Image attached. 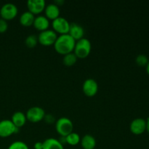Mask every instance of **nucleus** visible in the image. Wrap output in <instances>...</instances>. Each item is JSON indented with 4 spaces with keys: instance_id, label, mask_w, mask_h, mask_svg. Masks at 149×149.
I'll return each instance as SVG.
<instances>
[{
    "instance_id": "1",
    "label": "nucleus",
    "mask_w": 149,
    "mask_h": 149,
    "mask_svg": "<svg viewBox=\"0 0 149 149\" xmlns=\"http://www.w3.org/2000/svg\"><path fill=\"white\" fill-rule=\"evenodd\" d=\"M76 41L68 33L58 36L54 48L58 54L65 55L74 52Z\"/></svg>"
},
{
    "instance_id": "2",
    "label": "nucleus",
    "mask_w": 149,
    "mask_h": 149,
    "mask_svg": "<svg viewBox=\"0 0 149 149\" xmlns=\"http://www.w3.org/2000/svg\"><path fill=\"white\" fill-rule=\"evenodd\" d=\"M91 49L92 45L90 41L86 38H82L80 40L76 42L74 53L75 54L77 58L84 59L89 56L91 52Z\"/></svg>"
},
{
    "instance_id": "3",
    "label": "nucleus",
    "mask_w": 149,
    "mask_h": 149,
    "mask_svg": "<svg viewBox=\"0 0 149 149\" xmlns=\"http://www.w3.org/2000/svg\"><path fill=\"white\" fill-rule=\"evenodd\" d=\"M55 129L61 136L65 138L73 132L74 124L68 118L61 117L58 119L55 123Z\"/></svg>"
},
{
    "instance_id": "4",
    "label": "nucleus",
    "mask_w": 149,
    "mask_h": 149,
    "mask_svg": "<svg viewBox=\"0 0 149 149\" xmlns=\"http://www.w3.org/2000/svg\"><path fill=\"white\" fill-rule=\"evenodd\" d=\"M27 120L32 123H37L43 120L46 116L45 111L42 108L39 106H33L30 108L26 113Z\"/></svg>"
},
{
    "instance_id": "5",
    "label": "nucleus",
    "mask_w": 149,
    "mask_h": 149,
    "mask_svg": "<svg viewBox=\"0 0 149 149\" xmlns=\"http://www.w3.org/2000/svg\"><path fill=\"white\" fill-rule=\"evenodd\" d=\"M38 37V42L41 44L43 46H50L54 45L57 38L58 34L51 29H47L46 31L40 32Z\"/></svg>"
},
{
    "instance_id": "6",
    "label": "nucleus",
    "mask_w": 149,
    "mask_h": 149,
    "mask_svg": "<svg viewBox=\"0 0 149 149\" xmlns=\"http://www.w3.org/2000/svg\"><path fill=\"white\" fill-rule=\"evenodd\" d=\"M18 13V9L15 4L13 3L4 4L0 9V15L5 20H10L14 19Z\"/></svg>"
},
{
    "instance_id": "7",
    "label": "nucleus",
    "mask_w": 149,
    "mask_h": 149,
    "mask_svg": "<svg viewBox=\"0 0 149 149\" xmlns=\"http://www.w3.org/2000/svg\"><path fill=\"white\" fill-rule=\"evenodd\" d=\"M52 26L53 31L56 33H60L61 35L68 33L70 29V23L63 17H58L55 20H52Z\"/></svg>"
},
{
    "instance_id": "8",
    "label": "nucleus",
    "mask_w": 149,
    "mask_h": 149,
    "mask_svg": "<svg viewBox=\"0 0 149 149\" xmlns=\"http://www.w3.org/2000/svg\"><path fill=\"white\" fill-rule=\"evenodd\" d=\"M19 128L16 127L11 120L4 119L0 121V137L7 138L18 131Z\"/></svg>"
},
{
    "instance_id": "9",
    "label": "nucleus",
    "mask_w": 149,
    "mask_h": 149,
    "mask_svg": "<svg viewBox=\"0 0 149 149\" xmlns=\"http://www.w3.org/2000/svg\"><path fill=\"white\" fill-rule=\"evenodd\" d=\"M83 93L87 97H93L98 91V84L93 79H87L84 81L82 85Z\"/></svg>"
},
{
    "instance_id": "10",
    "label": "nucleus",
    "mask_w": 149,
    "mask_h": 149,
    "mask_svg": "<svg viewBox=\"0 0 149 149\" xmlns=\"http://www.w3.org/2000/svg\"><path fill=\"white\" fill-rule=\"evenodd\" d=\"M131 132L135 135H142L146 130V120L142 118H137L131 122L130 125Z\"/></svg>"
},
{
    "instance_id": "11",
    "label": "nucleus",
    "mask_w": 149,
    "mask_h": 149,
    "mask_svg": "<svg viewBox=\"0 0 149 149\" xmlns=\"http://www.w3.org/2000/svg\"><path fill=\"white\" fill-rule=\"evenodd\" d=\"M45 7L46 3L45 0H29L27 1L28 10L34 15L45 11Z\"/></svg>"
},
{
    "instance_id": "12",
    "label": "nucleus",
    "mask_w": 149,
    "mask_h": 149,
    "mask_svg": "<svg viewBox=\"0 0 149 149\" xmlns=\"http://www.w3.org/2000/svg\"><path fill=\"white\" fill-rule=\"evenodd\" d=\"M68 34L77 42L83 38L84 34V30L83 27L76 23H70V29Z\"/></svg>"
},
{
    "instance_id": "13",
    "label": "nucleus",
    "mask_w": 149,
    "mask_h": 149,
    "mask_svg": "<svg viewBox=\"0 0 149 149\" xmlns=\"http://www.w3.org/2000/svg\"><path fill=\"white\" fill-rule=\"evenodd\" d=\"M33 25L35 29L42 32L49 29V20L45 16L39 15L37 17H35Z\"/></svg>"
},
{
    "instance_id": "14",
    "label": "nucleus",
    "mask_w": 149,
    "mask_h": 149,
    "mask_svg": "<svg viewBox=\"0 0 149 149\" xmlns=\"http://www.w3.org/2000/svg\"><path fill=\"white\" fill-rule=\"evenodd\" d=\"M45 17L49 20H54L60 17V8L57 4H49L45 7Z\"/></svg>"
},
{
    "instance_id": "15",
    "label": "nucleus",
    "mask_w": 149,
    "mask_h": 149,
    "mask_svg": "<svg viewBox=\"0 0 149 149\" xmlns=\"http://www.w3.org/2000/svg\"><path fill=\"white\" fill-rule=\"evenodd\" d=\"M12 122L14 124L15 126L17 128L22 127L26 124L27 119L25 113L21 111H16L13 113L11 119Z\"/></svg>"
},
{
    "instance_id": "16",
    "label": "nucleus",
    "mask_w": 149,
    "mask_h": 149,
    "mask_svg": "<svg viewBox=\"0 0 149 149\" xmlns=\"http://www.w3.org/2000/svg\"><path fill=\"white\" fill-rule=\"evenodd\" d=\"M81 146L83 149H94L96 146V140L93 135H85L81 138Z\"/></svg>"
},
{
    "instance_id": "17",
    "label": "nucleus",
    "mask_w": 149,
    "mask_h": 149,
    "mask_svg": "<svg viewBox=\"0 0 149 149\" xmlns=\"http://www.w3.org/2000/svg\"><path fill=\"white\" fill-rule=\"evenodd\" d=\"M35 16L34 15L32 14L29 11H26L20 15L19 21L20 23L23 26L26 27H29V26H32L33 24V21H34Z\"/></svg>"
},
{
    "instance_id": "18",
    "label": "nucleus",
    "mask_w": 149,
    "mask_h": 149,
    "mask_svg": "<svg viewBox=\"0 0 149 149\" xmlns=\"http://www.w3.org/2000/svg\"><path fill=\"white\" fill-rule=\"evenodd\" d=\"M43 149H64L63 145L55 138H47L43 142Z\"/></svg>"
},
{
    "instance_id": "19",
    "label": "nucleus",
    "mask_w": 149,
    "mask_h": 149,
    "mask_svg": "<svg viewBox=\"0 0 149 149\" xmlns=\"http://www.w3.org/2000/svg\"><path fill=\"white\" fill-rule=\"evenodd\" d=\"M65 143L69 144L70 146H77L81 141V138H80L79 135L77 132H71L66 137H65Z\"/></svg>"
},
{
    "instance_id": "20",
    "label": "nucleus",
    "mask_w": 149,
    "mask_h": 149,
    "mask_svg": "<svg viewBox=\"0 0 149 149\" xmlns=\"http://www.w3.org/2000/svg\"><path fill=\"white\" fill-rule=\"evenodd\" d=\"M77 59L78 58L76 56L74 52H71V53L64 55L63 58V63L66 66H72L74 64H76Z\"/></svg>"
},
{
    "instance_id": "21",
    "label": "nucleus",
    "mask_w": 149,
    "mask_h": 149,
    "mask_svg": "<svg viewBox=\"0 0 149 149\" xmlns=\"http://www.w3.org/2000/svg\"><path fill=\"white\" fill-rule=\"evenodd\" d=\"M38 43V37L33 34H31L26 37L25 44L29 48H33L36 46Z\"/></svg>"
},
{
    "instance_id": "22",
    "label": "nucleus",
    "mask_w": 149,
    "mask_h": 149,
    "mask_svg": "<svg viewBox=\"0 0 149 149\" xmlns=\"http://www.w3.org/2000/svg\"><path fill=\"white\" fill-rule=\"evenodd\" d=\"M7 149H29V148L26 143L18 141L10 144Z\"/></svg>"
},
{
    "instance_id": "23",
    "label": "nucleus",
    "mask_w": 149,
    "mask_h": 149,
    "mask_svg": "<svg viewBox=\"0 0 149 149\" xmlns=\"http://www.w3.org/2000/svg\"><path fill=\"white\" fill-rule=\"evenodd\" d=\"M148 61V57L145 55H143V54L138 55L136 59H135V62L139 66H146Z\"/></svg>"
},
{
    "instance_id": "24",
    "label": "nucleus",
    "mask_w": 149,
    "mask_h": 149,
    "mask_svg": "<svg viewBox=\"0 0 149 149\" xmlns=\"http://www.w3.org/2000/svg\"><path fill=\"white\" fill-rule=\"evenodd\" d=\"M7 29H8V24H7V20L0 18V33H4L7 31Z\"/></svg>"
},
{
    "instance_id": "25",
    "label": "nucleus",
    "mask_w": 149,
    "mask_h": 149,
    "mask_svg": "<svg viewBox=\"0 0 149 149\" xmlns=\"http://www.w3.org/2000/svg\"><path fill=\"white\" fill-rule=\"evenodd\" d=\"M34 149H43V142H38L35 143L34 145H33Z\"/></svg>"
},
{
    "instance_id": "26",
    "label": "nucleus",
    "mask_w": 149,
    "mask_h": 149,
    "mask_svg": "<svg viewBox=\"0 0 149 149\" xmlns=\"http://www.w3.org/2000/svg\"><path fill=\"white\" fill-rule=\"evenodd\" d=\"M146 130L149 133V118H148L146 120Z\"/></svg>"
},
{
    "instance_id": "27",
    "label": "nucleus",
    "mask_w": 149,
    "mask_h": 149,
    "mask_svg": "<svg viewBox=\"0 0 149 149\" xmlns=\"http://www.w3.org/2000/svg\"><path fill=\"white\" fill-rule=\"evenodd\" d=\"M146 71H147V73H148V74L149 75V61H148V64H147V65H146Z\"/></svg>"
}]
</instances>
